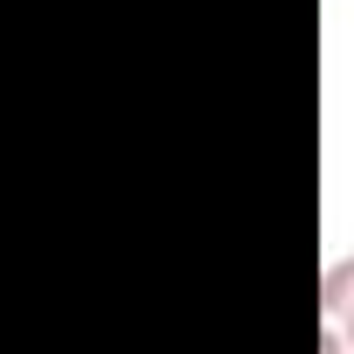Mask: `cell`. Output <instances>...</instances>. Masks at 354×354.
<instances>
[{"instance_id":"6da1fadb","label":"cell","mask_w":354,"mask_h":354,"mask_svg":"<svg viewBox=\"0 0 354 354\" xmlns=\"http://www.w3.org/2000/svg\"><path fill=\"white\" fill-rule=\"evenodd\" d=\"M319 340L326 354H354V257H333L319 278Z\"/></svg>"}]
</instances>
